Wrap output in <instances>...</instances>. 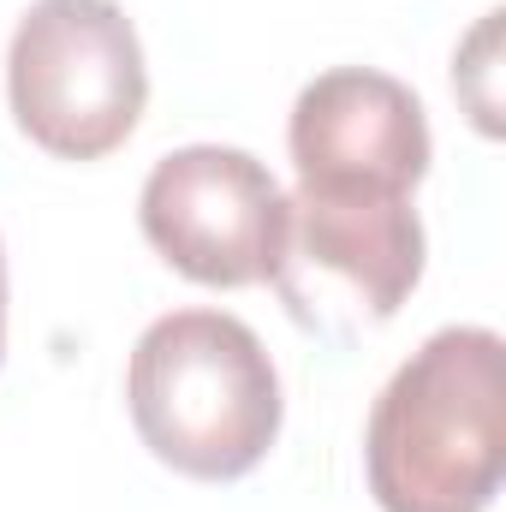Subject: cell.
I'll return each instance as SVG.
<instances>
[{
    "mask_svg": "<svg viewBox=\"0 0 506 512\" xmlns=\"http://www.w3.org/2000/svg\"><path fill=\"white\" fill-rule=\"evenodd\" d=\"M268 280L298 328L352 340L387 322L423 280V221L411 197H334L298 185Z\"/></svg>",
    "mask_w": 506,
    "mask_h": 512,
    "instance_id": "4",
    "label": "cell"
},
{
    "mask_svg": "<svg viewBox=\"0 0 506 512\" xmlns=\"http://www.w3.org/2000/svg\"><path fill=\"white\" fill-rule=\"evenodd\" d=\"M18 131L60 161H102L149 102L143 42L114 0H36L6 48Z\"/></svg>",
    "mask_w": 506,
    "mask_h": 512,
    "instance_id": "3",
    "label": "cell"
},
{
    "mask_svg": "<svg viewBox=\"0 0 506 512\" xmlns=\"http://www.w3.org/2000/svg\"><path fill=\"white\" fill-rule=\"evenodd\" d=\"M292 167L304 191L411 197L429 173V120L411 84L376 66H334L292 102Z\"/></svg>",
    "mask_w": 506,
    "mask_h": 512,
    "instance_id": "6",
    "label": "cell"
},
{
    "mask_svg": "<svg viewBox=\"0 0 506 512\" xmlns=\"http://www.w3.org/2000/svg\"><path fill=\"white\" fill-rule=\"evenodd\" d=\"M0 358H6V251H0Z\"/></svg>",
    "mask_w": 506,
    "mask_h": 512,
    "instance_id": "7",
    "label": "cell"
},
{
    "mask_svg": "<svg viewBox=\"0 0 506 512\" xmlns=\"http://www.w3.org/2000/svg\"><path fill=\"white\" fill-rule=\"evenodd\" d=\"M143 239L197 286H251L268 280L286 191L251 149L233 143H191L149 167L137 197Z\"/></svg>",
    "mask_w": 506,
    "mask_h": 512,
    "instance_id": "5",
    "label": "cell"
},
{
    "mask_svg": "<svg viewBox=\"0 0 506 512\" xmlns=\"http://www.w3.org/2000/svg\"><path fill=\"white\" fill-rule=\"evenodd\" d=\"M381 512H489L506 477V346L495 328L429 334L364 429Z\"/></svg>",
    "mask_w": 506,
    "mask_h": 512,
    "instance_id": "1",
    "label": "cell"
},
{
    "mask_svg": "<svg viewBox=\"0 0 506 512\" xmlns=\"http://www.w3.org/2000/svg\"><path fill=\"white\" fill-rule=\"evenodd\" d=\"M126 405L143 447L203 483H233L262 465L280 435V376L227 310H173L131 346Z\"/></svg>",
    "mask_w": 506,
    "mask_h": 512,
    "instance_id": "2",
    "label": "cell"
}]
</instances>
